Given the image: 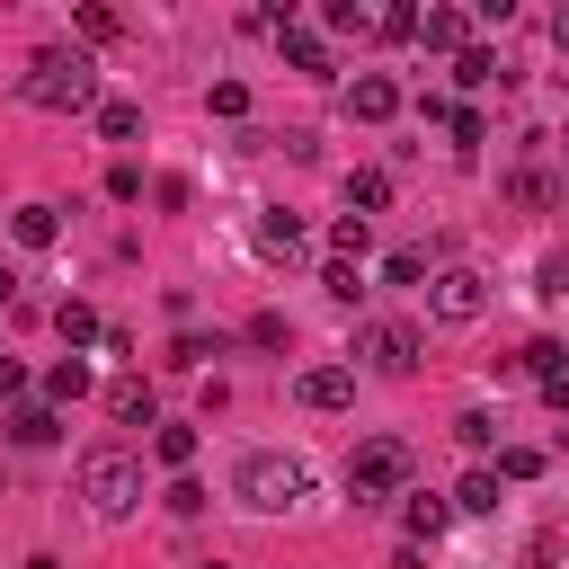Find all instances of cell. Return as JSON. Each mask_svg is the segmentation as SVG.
I'll return each mask as SVG.
<instances>
[{
	"instance_id": "obj_1",
	"label": "cell",
	"mask_w": 569,
	"mask_h": 569,
	"mask_svg": "<svg viewBox=\"0 0 569 569\" xmlns=\"http://www.w3.org/2000/svg\"><path fill=\"white\" fill-rule=\"evenodd\" d=\"M302 498H311L302 453H284V445H249V453L231 462V507H249V516H284V507H302Z\"/></svg>"
},
{
	"instance_id": "obj_17",
	"label": "cell",
	"mask_w": 569,
	"mask_h": 569,
	"mask_svg": "<svg viewBox=\"0 0 569 569\" xmlns=\"http://www.w3.org/2000/svg\"><path fill=\"white\" fill-rule=\"evenodd\" d=\"M329 249H338V258H365V249H373V222H365V213H338V222H329Z\"/></svg>"
},
{
	"instance_id": "obj_29",
	"label": "cell",
	"mask_w": 569,
	"mask_h": 569,
	"mask_svg": "<svg viewBox=\"0 0 569 569\" xmlns=\"http://www.w3.org/2000/svg\"><path fill=\"white\" fill-rule=\"evenodd\" d=\"M480 142H489V124H480V116L462 107V116H453V151H480Z\"/></svg>"
},
{
	"instance_id": "obj_39",
	"label": "cell",
	"mask_w": 569,
	"mask_h": 569,
	"mask_svg": "<svg viewBox=\"0 0 569 569\" xmlns=\"http://www.w3.org/2000/svg\"><path fill=\"white\" fill-rule=\"evenodd\" d=\"M560 160H569V133H560Z\"/></svg>"
},
{
	"instance_id": "obj_11",
	"label": "cell",
	"mask_w": 569,
	"mask_h": 569,
	"mask_svg": "<svg viewBox=\"0 0 569 569\" xmlns=\"http://www.w3.org/2000/svg\"><path fill=\"white\" fill-rule=\"evenodd\" d=\"M462 36H471L462 9H427V18H418V44H436V53H462Z\"/></svg>"
},
{
	"instance_id": "obj_26",
	"label": "cell",
	"mask_w": 569,
	"mask_h": 569,
	"mask_svg": "<svg viewBox=\"0 0 569 569\" xmlns=\"http://www.w3.org/2000/svg\"><path fill=\"white\" fill-rule=\"evenodd\" d=\"M284 338H293L284 311H258V320H249V347H284Z\"/></svg>"
},
{
	"instance_id": "obj_14",
	"label": "cell",
	"mask_w": 569,
	"mask_h": 569,
	"mask_svg": "<svg viewBox=\"0 0 569 569\" xmlns=\"http://www.w3.org/2000/svg\"><path fill=\"white\" fill-rule=\"evenodd\" d=\"M98 133H107V142H133V133H142V107H133V98H98Z\"/></svg>"
},
{
	"instance_id": "obj_19",
	"label": "cell",
	"mask_w": 569,
	"mask_h": 569,
	"mask_svg": "<svg viewBox=\"0 0 569 569\" xmlns=\"http://www.w3.org/2000/svg\"><path fill=\"white\" fill-rule=\"evenodd\" d=\"M453 507H462V516H489V507H498V471H471V480L453 489Z\"/></svg>"
},
{
	"instance_id": "obj_7",
	"label": "cell",
	"mask_w": 569,
	"mask_h": 569,
	"mask_svg": "<svg viewBox=\"0 0 569 569\" xmlns=\"http://www.w3.org/2000/svg\"><path fill=\"white\" fill-rule=\"evenodd\" d=\"M293 400H302V409H347V400H356V373H347V365H311V373L293 382Z\"/></svg>"
},
{
	"instance_id": "obj_28",
	"label": "cell",
	"mask_w": 569,
	"mask_h": 569,
	"mask_svg": "<svg viewBox=\"0 0 569 569\" xmlns=\"http://www.w3.org/2000/svg\"><path fill=\"white\" fill-rule=\"evenodd\" d=\"M329 27H338V36H365V27H373V9H356V0H338V9H329Z\"/></svg>"
},
{
	"instance_id": "obj_18",
	"label": "cell",
	"mask_w": 569,
	"mask_h": 569,
	"mask_svg": "<svg viewBox=\"0 0 569 569\" xmlns=\"http://www.w3.org/2000/svg\"><path fill=\"white\" fill-rule=\"evenodd\" d=\"M53 436H62L53 409H18V418H9V445H53Z\"/></svg>"
},
{
	"instance_id": "obj_36",
	"label": "cell",
	"mask_w": 569,
	"mask_h": 569,
	"mask_svg": "<svg viewBox=\"0 0 569 569\" xmlns=\"http://www.w3.org/2000/svg\"><path fill=\"white\" fill-rule=\"evenodd\" d=\"M551 44H560V53H569V9H560V18H551Z\"/></svg>"
},
{
	"instance_id": "obj_22",
	"label": "cell",
	"mask_w": 569,
	"mask_h": 569,
	"mask_svg": "<svg viewBox=\"0 0 569 569\" xmlns=\"http://www.w3.org/2000/svg\"><path fill=\"white\" fill-rule=\"evenodd\" d=\"M44 391H53V400H80V391H89V365H80V356H62V365L44 373Z\"/></svg>"
},
{
	"instance_id": "obj_34",
	"label": "cell",
	"mask_w": 569,
	"mask_h": 569,
	"mask_svg": "<svg viewBox=\"0 0 569 569\" xmlns=\"http://www.w3.org/2000/svg\"><path fill=\"white\" fill-rule=\"evenodd\" d=\"M525 569H560V533H533L525 542Z\"/></svg>"
},
{
	"instance_id": "obj_8",
	"label": "cell",
	"mask_w": 569,
	"mask_h": 569,
	"mask_svg": "<svg viewBox=\"0 0 569 569\" xmlns=\"http://www.w3.org/2000/svg\"><path fill=\"white\" fill-rule=\"evenodd\" d=\"M347 116H365V124H391V116H400V80H382V71H365V80L347 89Z\"/></svg>"
},
{
	"instance_id": "obj_38",
	"label": "cell",
	"mask_w": 569,
	"mask_h": 569,
	"mask_svg": "<svg viewBox=\"0 0 569 569\" xmlns=\"http://www.w3.org/2000/svg\"><path fill=\"white\" fill-rule=\"evenodd\" d=\"M196 569H231V560H196Z\"/></svg>"
},
{
	"instance_id": "obj_35",
	"label": "cell",
	"mask_w": 569,
	"mask_h": 569,
	"mask_svg": "<svg viewBox=\"0 0 569 569\" xmlns=\"http://www.w3.org/2000/svg\"><path fill=\"white\" fill-rule=\"evenodd\" d=\"M542 293H569V258H542Z\"/></svg>"
},
{
	"instance_id": "obj_25",
	"label": "cell",
	"mask_w": 569,
	"mask_h": 569,
	"mask_svg": "<svg viewBox=\"0 0 569 569\" xmlns=\"http://www.w3.org/2000/svg\"><path fill=\"white\" fill-rule=\"evenodd\" d=\"M204 107H213V116H249V89H240V80H213Z\"/></svg>"
},
{
	"instance_id": "obj_24",
	"label": "cell",
	"mask_w": 569,
	"mask_h": 569,
	"mask_svg": "<svg viewBox=\"0 0 569 569\" xmlns=\"http://www.w3.org/2000/svg\"><path fill=\"white\" fill-rule=\"evenodd\" d=\"M53 329L80 347V338H98V311H89V302H62V311H53Z\"/></svg>"
},
{
	"instance_id": "obj_32",
	"label": "cell",
	"mask_w": 569,
	"mask_h": 569,
	"mask_svg": "<svg viewBox=\"0 0 569 569\" xmlns=\"http://www.w3.org/2000/svg\"><path fill=\"white\" fill-rule=\"evenodd\" d=\"M498 471H507V480H533V471H542V453H533V445H516V453H498Z\"/></svg>"
},
{
	"instance_id": "obj_21",
	"label": "cell",
	"mask_w": 569,
	"mask_h": 569,
	"mask_svg": "<svg viewBox=\"0 0 569 569\" xmlns=\"http://www.w3.org/2000/svg\"><path fill=\"white\" fill-rule=\"evenodd\" d=\"M516 196H525V204H560V196H569V187H560V178H551V169H516Z\"/></svg>"
},
{
	"instance_id": "obj_23",
	"label": "cell",
	"mask_w": 569,
	"mask_h": 569,
	"mask_svg": "<svg viewBox=\"0 0 569 569\" xmlns=\"http://www.w3.org/2000/svg\"><path fill=\"white\" fill-rule=\"evenodd\" d=\"M320 284H329V302H356V293H365V276H356L347 258H329V267H320Z\"/></svg>"
},
{
	"instance_id": "obj_16",
	"label": "cell",
	"mask_w": 569,
	"mask_h": 569,
	"mask_svg": "<svg viewBox=\"0 0 569 569\" xmlns=\"http://www.w3.org/2000/svg\"><path fill=\"white\" fill-rule=\"evenodd\" d=\"M107 409H116L124 427H133V418H151V382H142V373H124V382H107Z\"/></svg>"
},
{
	"instance_id": "obj_37",
	"label": "cell",
	"mask_w": 569,
	"mask_h": 569,
	"mask_svg": "<svg viewBox=\"0 0 569 569\" xmlns=\"http://www.w3.org/2000/svg\"><path fill=\"white\" fill-rule=\"evenodd\" d=\"M9 293H18V276H9V267H0V302H9Z\"/></svg>"
},
{
	"instance_id": "obj_27",
	"label": "cell",
	"mask_w": 569,
	"mask_h": 569,
	"mask_svg": "<svg viewBox=\"0 0 569 569\" xmlns=\"http://www.w3.org/2000/svg\"><path fill=\"white\" fill-rule=\"evenodd\" d=\"M160 462H196V427H160Z\"/></svg>"
},
{
	"instance_id": "obj_33",
	"label": "cell",
	"mask_w": 569,
	"mask_h": 569,
	"mask_svg": "<svg viewBox=\"0 0 569 569\" xmlns=\"http://www.w3.org/2000/svg\"><path fill=\"white\" fill-rule=\"evenodd\" d=\"M169 516H204V489L196 480H169Z\"/></svg>"
},
{
	"instance_id": "obj_10",
	"label": "cell",
	"mask_w": 569,
	"mask_h": 569,
	"mask_svg": "<svg viewBox=\"0 0 569 569\" xmlns=\"http://www.w3.org/2000/svg\"><path fill=\"white\" fill-rule=\"evenodd\" d=\"M9 231H18V249H53V240H62V213H53V204H18Z\"/></svg>"
},
{
	"instance_id": "obj_30",
	"label": "cell",
	"mask_w": 569,
	"mask_h": 569,
	"mask_svg": "<svg viewBox=\"0 0 569 569\" xmlns=\"http://www.w3.org/2000/svg\"><path fill=\"white\" fill-rule=\"evenodd\" d=\"M525 373H542V382H551V373H560V347H551V338H533V347H525Z\"/></svg>"
},
{
	"instance_id": "obj_13",
	"label": "cell",
	"mask_w": 569,
	"mask_h": 569,
	"mask_svg": "<svg viewBox=\"0 0 569 569\" xmlns=\"http://www.w3.org/2000/svg\"><path fill=\"white\" fill-rule=\"evenodd\" d=\"M284 62H293V71H311V80H329V44H320V36H302V27H284Z\"/></svg>"
},
{
	"instance_id": "obj_15",
	"label": "cell",
	"mask_w": 569,
	"mask_h": 569,
	"mask_svg": "<svg viewBox=\"0 0 569 569\" xmlns=\"http://www.w3.org/2000/svg\"><path fill=\"white\" fill-rule=\"evenodd\" d=\"M382 204H391V178L382 169H356L347 178V213H382Z\"/></svg>"
},
{
	"instance_id": "obj_2",
	"label": "cell",
	"mask_w": 569,
	"mask_h": 569,
	"mask_svg": "<svg viewBox=\"0 0 569 569\" xmlns=\"http://www.w3.org/2000/svg\"><path fill=\"white\" fill-rule=\"evenodd\" d=\"M27 98L53 107V116H80V107H98V62L71 53V44H44V53L27 62Z\"/></svg>"
},
{
	"instance_id": "obj_6",
	"label": "cell",
	"mask_w": 569,
	"mask_h": 569,
	"mask_svg": "<svg viewBox=\"0 0 569 569\" xmlns=\"http://www.w3.org/2000/svg\"><path fill=\"white\" fill-rule=\"evenodd\" d=\"M365 356L382 373H418V329L409 320H382V329H365Z\"/></svg>"
},
{
	"instance_id": "obj_20",
	"label": "cell",
	"mask_w": 569,
	"mask_h": 569,
	"mask_svg": "<svg viewBox=\"0 0 569 569\" xmlns=\"http://www.w3.org/2000/svg\"><path fill=\"white\" fill-rule=\"evenodd\" d=\"M445 525H453V498H409V533H427V542H436Z\"/></svg>"
},
{
	"instance_id": "obj_4",
	"label": "cell",
	"mask_w": 569,
	"mask_h": 569,
	"mask_svg": "<svg viewBox=\"0 0 569 569\" xmlns=\"http://www.w3.org/2000/svg\"><path fill=\"white\" fill-rule=\"evenodd\" d=\"M400 480H409V445H400V436H365V445H356V462H347V489H356V507L391 498Z\"/></svg>"
},
{
	"instance_id": "obj_12",
	"label": "cell",
	"mask_w": 569,
	"mask_h": 569,
	"mask_svg": "<svg viewBox=\"0 0 569 569\" xmlns=\"http://www.w3.org/2000/svg\"><path fill=\"white\" fill-rule=\"evenodd\" d=\"M453 80H462V89H489V80H507V62H498L489 44H462V53H453Z\"/></svg>"
},
{
	"instance_id": "obj_9",
	"label": "cell",
	"mask_w": 569,
	"mask_h": 569,
	"mask_svg": "<svg viewBox=\"0 0 569 569\" xmlns=\"http://www.w3.org/2000/svg\"><path fill=\"white\" fill-rule=\"evenodd\" d=\"M311 240H302V222L293 213H258V258H276V267H293Z\"/></svg>"
},
{
	"instance_id": "obj_31",
	"label": "cell",
	"mask_w": 569,
	"mask_h": 569,
	"mask_svg": "<svg viewBox=\"0 0 569 569\" xmlns=\"http://www.w3.org/2000/svg\"><path fill=\"white\" fill-rule=\"evenodd\" d=\"M453 436H462V445H471V453H480V445H489V436H498V427H489V418H480V409H462V418H453Z\"/></svg>"
},
{
	"instance_id": "obj_3",
	"label": "cell",
	"mask_w": 569,
	"mask_h": 569,
	"mask_svg": "<svg viewBox=\"0 0 569 569\" xmlns=\"http://www.w3.org/2000/svg\"><path fill=\"white\" fill-rule=\"evenodd\" d=\"M80 498H89L107 525L133 516V507H142V462H133L124 445H89V453H80Z\"/></svg>"
},
{
	"instance_id": "obj_5",
	"label": "cell",
	"mask_w": 569,
	"mask_h": 569,
	"mask_svg": "<svg viewBox=\"0 0 569 569\" xmlns=\"http://www.w3.org/2000/svg\"><path fill=\"white\" fill-rule=\"evenodd\" d=\"M427 311H436L445 329H471V320L489 311V284H480V267H436V276H427Z\"/></svg>"
}]
</instances>
